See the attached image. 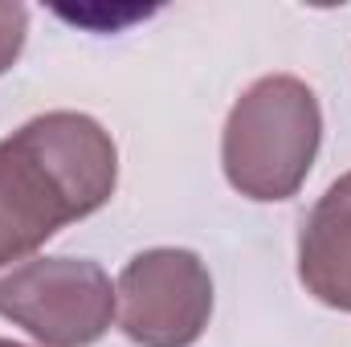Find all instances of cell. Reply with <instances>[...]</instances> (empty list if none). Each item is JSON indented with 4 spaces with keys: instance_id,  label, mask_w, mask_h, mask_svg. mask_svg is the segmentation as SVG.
Instances as JSON below:
<instances>
[{
    "instance_id": "1",
    "label": "cell",
    "mask_w": 351,
    "mask_h": 347,
    "mask_svg": "<svg viewBox=\"0 0 351 347\" xmlns=\"http://www.w3.org/2000/svg\"><path fill=\"white\" fill-rule=\"evenodd\" d=\"M119 184L110 131L78 110H49L0 139V265L37 254L58 229L98 213Z\"/></svg>"
},
{
    "instance_id": "2",
    "label": "cell",
    "mask_w": 351,
    "mask_h": 347,
    "mask_svg": "<svg viewBox=\"0 0 351 347\" xmlns=\"http://www.w3.org/2000/svg\"><path fill=\"white\" fill-rule=\"evenodd\" d=\"M323 110L315 90L294 74H269L245 90L221 135L225 180L250 200H290L315 168Z\"/></svg>"
},
{
    "instance_id": "3",
    "label": "cell",
    "mask_w": 351,
    "mask_h": 347,
    "mask_svg": "<svg viewBox=\"0 0 351 347\" xmlns=\"http://www.w3.org/2000/svg\"><path fill=\"white\" fill-rule=\"evenodd\" d=\"M119 315L114 286L98 261L29 258L0 278V319L45 347L98 344Z\"/></svg>"
},
{
    "instance_id": "4",
    "label": "cell",
    "mask_w": 351,
    "mask_h": 347,
    "mask_svg": "<svg viewBox=\"0 0 351 347\" xmlns=\"http://www.w3.org/2000/svg\"><path fill=\"white\" fill-rule=\"evenodd\" d=\"M119 327L139 347H192L213 319V278L200 254L156 246L123 265Z\"/></svg>"
},
{
    "instance_id": "5",
    "label": "cell",
    "mask_w": 351,
    "mask_h": 347,
    "mask_svg": "<svg viewBox=\"0 0 351 347\" xmlns=\"http://www.w3.org/2000/svg\"><path fill=\"white\" fill-rule=\"evenodd\" d=\"M298 278L323 307L351 315V172L339 176L302 221Z\"/></svg>"
},
{
    "instance_id": "6",
    "label": "cell",
    "mask_w": 351,
    "mask_h": 347,
    "mask_svg": "<svg viewBox=\"0 0 351 347\" xmlns=\"http://www.w3.org/2000/svg\"><path fill=\"white\" fill-rule=\"evenodd\" d=\"M25 33H29V8L16 0H0V74L12 70V62L21 58Z\"/></svg>"
},
{
    "instance_id": "7",
    "label": "cell",
    "mask_w": 351,
    "mask_h": 347,
    "mask_svg": "<svg viewBox=\"0 0 351 347\" xmlns=\"http://www.w3.org/2000/svg\"><path fill=\"white\" fill-rule=\"evenodd\" d=\"M0 347H25V344H12V339H0Z\"/></svg>"
}]
</instances>
